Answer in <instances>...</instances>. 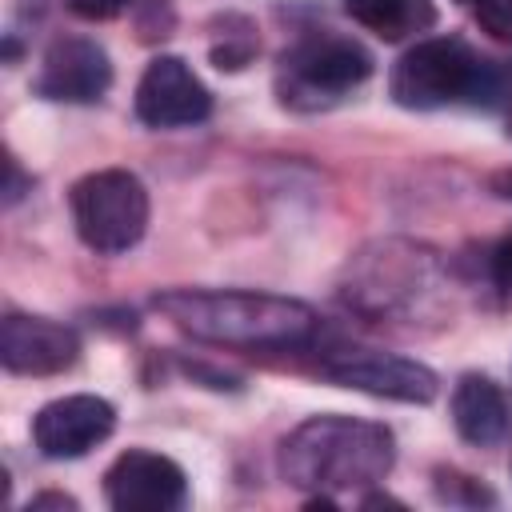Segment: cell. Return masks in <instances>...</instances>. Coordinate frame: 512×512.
<instances>
[{"label": "cell", "instance_id": "cell-7", "mask_svg": "<svg viewBox=\"0 0 512 512\" xmlns=\"http://www.w3.org/2000/svg\"><path fill=\"white\" fill-rule=\"evenodd\" d=\"M208 112H212V92L180 56L148 60L136 84V116L148 128H188L208 120Z\"/></svg>", "mask_w": 512, "mask_h": 512}, {"label": "cell", "instance_id": "cell-13", "mask_svg": "<svg viewBox=\"0 0 512 512\" xmlns=\"http://www.w3.org/2000/svg\"><path fill=\"white\" fill-rule=\"evenodd\" d=\"M344 12L380 40H404L436 20L432 0H344Z\"/></svg>", "mask_w": 512, "mask_h": 512}, {"label": "cell", "instance_id": "cell-2", "mask_svg": "<svg viewBox=\"0 0 512 512\" xmlns=\"http://www.w3.org/2000/svg\"><path fill=\"white\" fill-rule=\"evenodd\" d=\"M392 464V432L356 416H312L280 444V476L300 492L372 488L392 472Z\"/></svg>", "mask_w": 512, "mask_h": 512}, {"label": "cell", "instance_id": "cell-10", "mask_svg": "<svg viewBox=\"0 0 512 512\" xmlns=\"http://www.w3.org/2000/svg\"><path fill=\"white\" fill-rule=\"evenodd\" d=\"M108 84H112V60L88 36L52 40L36 76V92L44 100H64V104H92L108 92Z\"/></svg>", "mask_w": 512, "mask_h": 512}, {"label": "cell", "instance_id": "cell-12", "mask_svg": "<svg viewBox=\"0 0 512 512\" xmlns=\"http://www.w3.org/2000/svg\"><path fill=\"white\" fill-rule=\"evenodd\" d=\"M452 420L468 444L488 448V444L504 440V432H508V396L500 392L496 380L468 372L452 388Z\"/></svg>", "mask_w": 512, "mask_h": 512}, {"label": "cell", "instance_id": "cell-1", "mask_svg": "<svg viewBox=\"0 0 512 512\" xmlns=\"http://www.w3.org/2000/svg\"><path fill=\"white\" fill-rule=\"evenodd\" d=\"M156 308L192 340L224 348H300L320 332V316L304 300L232 288H176Z\"/></svg>", "mask_w": 512, "mask_h": 512}, {"label": "cell", "instance_id": "cell-14", "mask_svg": "<svg viewBox=\"0 0 512 512\" xmlns=\"http://www.w3.org/2000/svg\"><path fill=\"white\" fill-rule=\"evenodd\" d=\"M472 12L484 32H492L496 40H512V0H472Z\"/></svg>", "mask_w": 512, "mask_h": 512}, {"label": "cell", "instance_id": "cell-19", "mask_svg": "<svg viewBox=\"0 0 512 512\" xmlns=\"http://www.w3.org/2000/svg\"><path fill=\"white\" fill-rule=\"evenodd\" d=\"M460 4H472V0H460Z\"/></svg>", "mask_w": 512, "mask_h": 512}, {"label": "cell", "instance_id": "cell-11", "mask_svg": "<svg viewBox=\"0 0 512 512\" xmlns=\"http://www.w3.org/2000/svg\"><path fill=\"white\" fill-rule=\"evenodd\" d=\"M80 356V340L68 324L12 312L0 324V360L20 376H56L72 368Z\"/></svg>", "mask_w": 512, "mask_h": 512}, {"label": "cell", "instance_id": "cell-4", "mask_svg": "<svg viewBox=\"0 0 512 512\" xmlns=\"http://www.w3.org/2000/svg\"><path fill=\"white\" fill-rule=\"evenodd\" d=\"M72 220L92 252H128L148 228V188L128 168H100L72 184Z\"/></svg>", "mask_w": 512, "mask_h": 512}, {"label": "cell", "instance_id": "cell-15", "mask_svg": "<svg viewBox=\"0 0 512 512\" xmlns=\"http://www.w3.org/2000/svg\"><path fill=\"white\" fill-rule=\"evenodd\" d=\"M488 268H492V280H496V288L512 296V236H504V240L492 248V260H488Z\"/></svg>", "mask_w": 512, "mask_h": 512}, {"label": "cell", "instance_id": "cell-20", "mask_svg": "<svg viewBox=\"0 0 512 512\" xmlns=\"http://www.w3.org/2000/svg\"><path fill=\"white\" fill-rule=\"evenodd\" d=\"M508 124H512V116H508Z\"/></svg>", "mask_w": 512, "mask_h": 512}, {"label": "cell", "instance_id": "cell-8", "mask_svg": "<svg viewBox=\"0 0 512 512\" xmlns=\"http://www.w3.org/2000/svg\"><path fill=\"white\" fill-rule=\"evenodd\" d=\"M116 428V408L104 396L76 392L44 404L32 420V440L48 460H76L104 444Z\"/></svg>", "mask_w": 512, "mask_h": 512}, {"label": "cell", "instance_id": "cell-9", "mask_svg": "<svg viewBox=\"0 0 512 512\" xmlns=\"http://www.w3.org/2000/svg\"><path fill=\"white\" fill-rule=\"evenodd\" d=\"M184 468L160 452L132 448L104 472V496L120 512H172L184 504Z\"/></svg>", "mask_w": 512, "mask_h": 512}, {"label": "cell", "instance_id": "cell-6", "mask_svg": "<svg viewBox=\"0 0 512 512\" xmlns=\"http://www.w3.org/2000/svg\"><path fill=\"white\" fill-rule=\"evenodd\" d=\"M284 100L316 96V100H332L356 84H364L372 76V56L364 44L348 40V36H312L304 44H296L292 52H284Z\"/></svg>", "mask_w": 512, "mask_h": 512}, {"label": "cell", "instance_id": "cell-18", "mask_svg": "<svg viewBox=\"0 0 512 512\" xmlns=\"http://www.w3.org/2000/svg\"><path fill=\"white\" fill-rule=\"evenodd\" d=\"M20 188H24V176H20L16 160H8V188H4L8 196H4V200H8V204H16V200H20Z\"/></svg>", "mask_w": 512, "mask_h": 512}, {"label": "cell", "instance_id": "cell-17", "mask_svg": "<svg viewBox=\"0 0 512 512\" xmlns=\"http://www.w3.org/2000/svg\"><path fill=\"white\" fill-rule=\"evenodd\" d=\"M32 508H76V500H72V496H60V492H44V496L28 500V512H32Z\"/></svg>", "mask_w": 512, "mask_h": 512}, {"label": "cell", "instance_id": "cell-5", "mask_svg": "<svg viewBox=\"0 0 512 512\" xmlns=\"http://www.w3.org/2000/svg\"><path fill=\"white\" fill-rule=\"evenodd\" d=\"M324 376L344 388H356L380 400H400V404H428L440 392V376L428 364L396 352H376V348H344L328 356Z\"/></svg>", "mask_w": 512, "mask_h": 512}, {"label": "cell", "instance_id": "cell-16", "mask_svg": "<svg viewBox=\"0 0 512 512\" xmlns=\"http://www.w3.org/2000/svg\"><path fill=\"white\" fill-rule=\"evenodd\" d=\"M128 4H132V0H68V8H72L76 16H84V20H112V16H120Z\"/></svg>", "mask_w": 512, "mask_h": 512}, {"label": "cell", "instance_id": "cell-3", "mask_svg": "<svg viewBox=\"0 0 512 512\" xmlns=\"http://www.w3.org/2000/svg\"><path fill=\"white\" fill-rule=\"evenodd\" d=\"M388 92L400 108L412 112H432L448 104H492L500 92V76L464 40L432 36L412 44L396 60Z\"/></svg>", "mask_w": 512, "mask_h": 512}]
</instances>
